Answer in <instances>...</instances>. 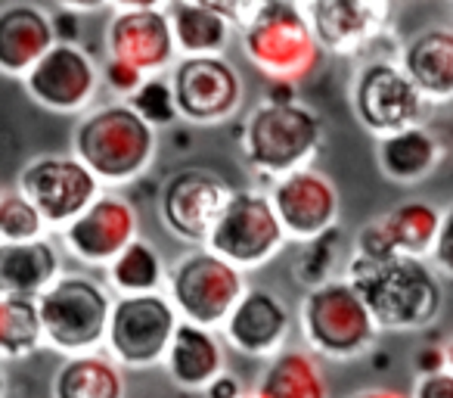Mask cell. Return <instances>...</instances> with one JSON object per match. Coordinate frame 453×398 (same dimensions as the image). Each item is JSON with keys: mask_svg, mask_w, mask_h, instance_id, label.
<instances>
[{"mask_svg": "<svg viewBox=\"0 0 453 398\" xmlns=\"http://www.w3.org/2000/svg\"><path fill=\"white\" fill-rule=\"evenodd\" d=\"M242 398H258V395H242Z\"/></svg>", "mask_w": 453, "mask_h": 398, "instance_id": "41", "label": "cell"}, {"mask_svg": "<svg viewBox=\"0 0 453 398\" xmlns=\"http://www.w3.org/2000/svg\"><path fill=\"white\" fill-rule=\"evenodd\" d=\"M351 100L360 125L379 134V140L416 128L426 109V97L391 59H372L357 72Z\"/></svg>", "mask_w": 453, "mask_h": 398, "instance_id": "10", "label": "cell"}, {"mask_svg": "<svg viewBox=\"0 0 453 398\" xmlns=\"http://www.w3.org/2000/svg\"><path fill=\"white\" fill-rule=\"evenodd\" d=\"M177 113L193 125L226 121L242 103V78L224 57H189L171 72Z\"/></svg>", "mask_w": 453, "mask_h": 398, "instance_id": "13", "label": "cell"}, {"mask_svg": "<svg viewBox=\"0 0 453 398\" xmlns=\"http://www.w3.org/2000/svg\"><path fill=\"white\" fill-rule=\"evenodd\" d=\"M109 280L121 296H150L165 284V265L156 246L146 240H134L119 259L109 265Z\"/></svg>", "mask_w": 453, "mask_h": 398, "instance_id": "30", "label": "cell"}, {"mask_svg": "<svg viewBox=\"0 0 453 398\" xmlns=\"http://www.w3.org/2000/svg\"><path fill=\"white\" fill-rule=\"evenodd\" d=\"M165 367L180 389H208L224 373V348L211 330L180 321Z\"/></svg>", "mask_w": 453, "mask_h": 398, "instance_id": "22", "label": "cell"}, {"mask_svg": "<svg viewBox=\"0 0 453 398\" xmlns=\"http://www.w3.org/2000/svg\"><path fill=\"white\" fill-rule=\"evenodd\" d=\"M242 51L249 63L271 82H302L320 66L323 47L314 35L304 4L267 0L255 13L252 26L242 32Z\"/></svg>", "mask_w": 453, "mask_h": 398, "instance_id": "3", "label": "cell"}, {"mask_svg": "<svg viewBox=\"0 0 453 398\" xmlns=\"http://www.w3.org/2000/svg\"><path fill=\"white\" fill-rule=\"evenodd\" d=\"M165 13L174 28L177 53L183 59L189 57H220L224 44L230 41V26L220 4H208V0H174L165 4Z\"/></svg>", "mask_w": 453, "mask_h": 398, "instance_id": "23", "label": "cell"}, {"mask_svg": "<svg viewBox=\"0 0 453 398\" xmlns=\"http://www.w3.org/2000/svg\"><path fill=\"white\" fill-rule=\"evenodd\" d=\"M50 20H53V32H57L59 44H78V16H75V10H72V13L57 10Z\"/></svg>", "mask_w": 453, "mask_h": 398, "instance_id": "37", "label": "cell"}, {"mask_svg": "<svg viewBox=\"0 0 453 398\" xmlns=\"http://www.w3.org/2000/svg\"><path fill=\"white\" fill-rule=\"evenodd\" d=\"M379 222H382L385 234H388L395 255L426 259V255L434 253L444 212H438L432 203H422V199H410V203H401L391 212H385Z\"/></svg>", "mask_w": 453, "mask_h": 398, "instance_id": "28", "label": "cell"}, {"mask_svg": "<svg viewBox=\"0 0 453 398\" xmlns=\"http://www.w3.org/2000/svg\"><path fill=\"white\" fill-rule=\"evenodd\" d=\"M103 82H106L115 94L131 97V100H134V97H137V90L143 88L150 78H146L143 72L131 69V66L119 63V59H106V66H103Z\"/></svg>", "mask_w": 453, "mask_h": 398, "instance_id": "34", "label": "cell"}, {"mask_svg": "<svg viewBox=\"0 0 453 398\" xmlns=\"http://www.w3.org/2000/svg\"><path fill=\"white\" fill-rule=\"evenodd\" d=\"M47 222L35 203L19 187H7L0 193V243L16 246V243L44 240Z\"/></svg>", "mask_w": 453, "mask_h": 398, "instance_id": "31", "label": "cell"}, {"mask_svg": "<svg viewBox=\"0 0 453 398\" xmlns=\"http://www.w3.org/2000/svg\"><path fill=\"white\" fill-rule=\"evenodd\" d=\"M351 398H403V395H397V392H391V389H360L357 395H351Z\"/></svg>", "mask_w": 453, "mask_h": 398, "instance_id": "39", "label": "cell"}, {"mask_svg": "<svg viewBox=\"0 0 453 398\" xmlns=\"http://www.w3.org/2000/svg\"><path fill=\"white\" fill-rule=\"evenodd\" d=\"M59 280V255L47 240L0 246V290L4 296L41 299Z\"/></svg>", "mask_w": 453, "mask_h": 398, "instance_id": "24", "label": "cell"}, {"mask_svg": "<svg viewBox=\"0 0 453 398\" xmlns=\"http://www.w3.org/2000/svg\"><path fill=\"white\" fill-rule=\"evenodd\" d=\"M38 302L47 342L59 352H69V358L94 352L106 342L115 299L100 280L88 274H65Z\"/></svg>", "mask_w": 453, "mask_h": 398, "instance_id": "6", "label": "cell"}, {"mask_svg": "<svg viewBox=\"0 0 453 398\" xmlns=\"http://www.w3.org/2000/svg\"><path fill=\"white\" fill-rule=\"evenodd\" d=\"M109 59L131 66L143 75L165 72L174 63L177 41L165 4H125L106 28Z\"/></svg>", "mask_w": 453, "mask_h": 398, "instance_id": "14", "label": "cell"}, {"mask_svg": "<svg viewBox=\"0 0 453 398\" xmlns=\"http://www.w3.org/2000/svg\"><path fill=\"white\" fill-rule=\"evenodd\" d=\"M444 361H447V371L453 373V339H450V342H447V346H444Z\"/></svg>", "mask_w": 453, "mask_h": 398, "instance_id": "40", "label": "cell"}, {"mask_svg": "<svg viewBox=\"0 0 453 398\" xmlns=\"http://www.w3.org/2000/svg\"><path fill=\"white\" fill-rule=\"evenodd\" d=\"M286 228L271 203V193L236 190L226 203L220 222L214 224L205 249L230 261L240 271H255L267 265L283 249Z\"/></svg>", "mask_w": 453, "mask_h": 398, "instance_id": "8", "label": "cell"}, {"mask_svg": "<svg viewBox=\"0 0 453 398\" xmlns=\"http://www.w3.org/2000/svg\"><path fill=\"white\" fill-rule=\"evenodd\" d=\"M53 20L35 4H7L0 10V72L22 78L57 47Z\"/></svg>", "mask_w": 453, "mask_h": 398, "instance_id": "20", "label": "cell"}, {"mask_svg": "<svg viewBox=\"0 0 453 398\" xmlns=\"http://www.w3.org/2000/svg\"><path fill=\"white\" fill-rule=\"evenodd\" d=\"M289 327L292 315L283 299L261 286H249L230 321L224 324V336L236 352L249 355V358H273L283 352Z\"/></svg>", "mask_w": 453, "mask_h": 398, "instance_id": "18", "label": "cell"}, {"mask_svg": "<svg viewBox=\"0 0 453 398\" xmlns=\"http://www.w3.org/2000/svg\"><path fill=\"white\" fill-rule=\"evenodd\" d=\"M323 144V121L302 103H261L242 128V156L273 181L308 168Z\"/></svg>", "mask_w": 453, "mask_h": 398, "instance_id": "4", "label": "cell"}, {"mask_svg": "<svg viewBox=\"0 0 453 398\" xmlns=\"http://www.w3.org/2000/svg\"><path fill=\"white\" fill-rule=\"evenodd\" d=\"M41 302L28 296L0 299V352L4 358H26L44 342Z\"/></svg>", "mask_w": 453, "mask_h": 398, "instance_id": "29", "label": "cell"}, {"mask_svg": "<svg viewBox=\"0 0 453 398\" xmlns=\"http://www.w3.org/2000/svg\"><path fill=\"white\" fill-rule=\"evenodd\" d=\"M379 168L397 183H416L428 177L441 162V144L428 128L416 125L379 140Z\"/></svg>", "mask_w": 453, "mask_h": 398, "instance_id": "26", "label": "cell"}, {"mask_svg": "<svg viewBox=\"0 0 453 398\" xmlns=\"http://www.w3.org/2000/svg\"><path fill=\"white\" fill-rule=\"evenodd\" d=\"M72 146L100 183H127L156 159V128L131 103H109L78 121Z\"/></svg>", "mask_w": 453, "mask_h": 398, "instance_id": "2", "label": "cell"}, {"mask_svg": "<svg viewBox=\"0 0 453 398\" xmlns=\"http://www.w3.org/2000/svg\"><path fill=\"white\" fill-rule=\"evenodd\" d=\"M208 398H242V389H240V379L230 377V373H220L211 386H208Z\"/></svg>", "mask_w": 453, "mask_h": 398, "instance_id": "38", "label": "cell"}, {"mask_svg": "<svg viewBox=\"0 0 453 398\" xmlns=\"http://www.w3.org/2000/svg\"><path fill=\"white\" fill-rule=\"evenodd\" d=\"M348 284L364 296L379 330H422L441 315L444 290L426 259L391 255V259L348 261Z\"/></svg>", "mask_w": 453, "mask_h": 398, "instance_id": "1", "label": "cell"}, {"mask_svg": "<svg viewBox=\"0 0 453 398\" xmlns=\"http://www.w3.org/2000/svg\"><path fill=\"white\" fill-rule=\"evenodd\" d=\"M271 203L283 222L286 237L298 243H314L333 234L339 222V190L311 165L273 181Z\"/></svg>", "mask_w": 453, "mask_h": 398, "instance_id": "15", "label": "cell"}, {"mask_svg": "<svg viewBox=\"0 0 453 398\" xmlns=\"http://www.w3.org/2000/svg\"><path fill=\"white\" fill-rule=\"evenodd\" d=\"M236 190L208 168H180L165 181L158 196L162 222L177 240L205 246L214 224Z\"/></svg>", "mask_w": 453, "mask_h": 398, "instance_id": "12", "label": "cell"}, {"mask_svg": "<svg viewBox=\"0 0 453 398\" xmlns=\"http://www.w3.org/2000/svg\"><path fill=\"white\" fill-rule=\"evenodd\" d=\"M16 187L35 203L47 224L69 228L103 196L100 177L78 156H41L19 171Z\"/></svg>", "mask_w": 453, "mask_h": 398, "instance_id": "11", "label": "cell"}, {"mask_svg": "<svg viewBox=\"0 0 453 398\" xmlns=\"http://www.w3.org/2000/svg\"><path fill=\"white\" fill-rule=\"evenodd\" d=\"M401 69L419 88L426 103L453 100V28H426L407 41Z\"/></svg>", "mask_w": 453, "mask_h": 398, "instance_id": "21", "label": "cell"}, {"mask_svg": "<svg viewBox=\"0 0 453 398\" xmlns=\"http://www.w3.org/2000/svg\"><path fill=\"white\" fill-rule=\"evenodd\" d=\"M69 249L88 265H112L137 237V212L119 193H103L63 230Z\"/></svg>", "mask_w": 453, "mask_h": 398, "instance_id": "17", "label": "cell"}, {"mask_svg": "<svg viewBox=\"0 0 453 398\" xmlns=\"http://www.w3.org/2000/svg\"><path fill=\"white\" fill-rule=\"evenodd\" d=\"M180 327L174 302L162 293L150 296H119L109 321L106 346L121 367L143 371L168 358V348Z\"/></svg>", "mask_w": 453, "mask_h": 398, "instance_id": "9", "label": "cell"}, {"mask_svg": "<svg viewBox=\"0 0 453 398\" xmlns=\"http://www.w3.org/2000/svg\"><path fill=\"white\" fill-rule=\"evenodd\" d=\"M168 293L180 321L211 330L230 321L249 290L240 268L202 246L187 253L168 271Z\"/></svg>", "mask_w": 453, "mask_h": 398, "instance_id": "7", "label": "cell"}, {"mask_svg": "<svg viewBox=\"0 0 453 398\" xmlns=\"http://www.w3.org/2000/svg\"><path fill=\"white\" fill-rule=\"evenodd\" d=\"M302 333L317 355L345 361L364 355L376 342L379 324L348 280H329L304 296Z\"/></svg>", "mask_w": 453, "mask_h": 398, "instance_id": "5", "label": "cell"}, {"mask_svg": "<svg viewBox=\"0 0 453 398\" xmlns=\"http://www.w3.org/2000/svg\"><path fill=\"white\" fill-rule=\"evenodd\" d=\"M258 398H329L320 364L304 348H283L273 355L258 379Z\"/></svg>", "mask_w": 453, "mask_h": 398, "instance_id": "27", "label": "cell"}, {"mask_svg": "<svg viewBox=\"0 0 453 398\" xmlns=\"http://www.w3.org/2000/svg\"><path fill=\"white\" fill-rule=\"evenodd\" d=\"M410 398H453V373L450 371L426 373V377L416 379Z\"/></svg>", "mask_w": 453, "mask_h": 398, "instance_id": "35", "label": "cell"}, {"mask_svg": "<svg viewBox=\"0 0 453 398\" xmlns=\"http://www.w3.org/2000/svg\"><path fill=\"white\" fill-rule=\"evenodd\" d=\"M314 35L326 53H357L379 38L388 16V4L379 0H317L304 4Z\"/></svg>", "mask_w": 453, "mask_h": 398, "instance_id": "19", "label": "cell"}, {"mask_svg": "<svg viewBox=\"0 0 453 398\" xmlns=\"http://www.w3.org/2000/svg\"><path fill=\"white\" fill-rule=\"evenodd\" d=\"M333 240H335V230L314 243H304L302 255L296 259V280L302 286H308V293L329 284V271H333V259H335Z\"/></svg>", "mask_w": 453, "mask_h": 398, "instance_id": "33", "label": "cell"}, {"mask_svg": "<svg viewBox=\"0 0 453 398\" xmlns=\"http://www.w3.org/2000/svg\"><path fill=\"white\" fill-rule=\"evenodd\" d=\"M100 72L78 44H57L26 75V90L35 103L53 113H81L96 94Z\"/></svg>", "mask_w": 453, "mask_h": 398, "instance_id": "16", "label": "cell"}, {"mask_svg": "<svg viewBox=\"0 0 453 398\" xmlns=\"http://www.w3.org/2000/svg\"><path fill=\"white\" fill-rule=\"evenodd\" d=\"M152 128L158 125H171L174 119H180L177 113V100H174V88H171V78H150L143 88L137 90L134 100H127Z\"/></svg>", "mask_w": 453, "mask_h": 398, "instance_id": "32", "label": "cell"}, {"mask_svg": "<svg viewBox=\"0 0 453 398\" xmlns=\"http://www.w3.org/2000/svg\"><path fill=\"white\" fill-rule=\"evenodd\" d=\"M432 259L441 271L453 277V206L444 212V222H441V234H438V243H434Z\"/></svg>", "mask_w": 453, "mask_h": 398, "instance_id": "36", "label": "cell"}, {"mask_svg": "<svg viewBox=\"0 0 453 398\" xmlns=\"http://www.w3.org/2000/svg\"><path fill=\"white\" fill-rule=\"evenodd\" d=\"M53 398H125V373L103 352L72 355L53 377Z\"/></svg>", "mask_w": 453, "mask_h": 398, "instance_id": "25", "label": "cell"}]
</instances>
